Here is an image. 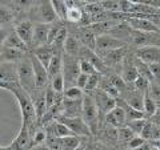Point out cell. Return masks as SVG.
<instances>
[{
	"label": "cell",
	"instance_id": "obj_1",
	"mask_svg": "<svg viewBox=\"0 0 160 150\" xmlns=\"http://www.w3.org/2000/svg\"><path fill=\"white\" fill-rule=\"evenodd\" d=\"M7 91L9 93H12V96L16 100V102L20 108V113H22V122L26 124L28 129L33 133L36 130V124L38 117H36V112H35V106H33V101L32 97L27 91L20 87L19 82H9Z\"/></svg>",
	"mask_w": 160,
	"mask_h": 150
},
{
	"label": "cell",
	"instance_id": "obj_2",
	"mask_svg": "<svg viewBox=\"0 0 160 150\" xmlns=\"http://www.w3.org/2000/svg\"><path fill=\"white\" fill-rule=\"evenodd\" d=\"M99 117H100L99 108L96 102H95L93 96L89 93H86L83 97V102H82V118L88 125L92 134H96L99 130V125H100Z\"/></svg>",
	"mask_w": 160,
	"mask_h": 150
},
{
	"label": "cell",
	"instance_id": "obj_3",
	"mask_svg": "<svg viewBox=\"0 0 160 150\" xmlns=\"http://www.w3.org/2000/svg\"><path fill=\"white\" fill-rule=\"evenodd\" d=\"M18 68V80L19 85L24 91H27L29 94H35L36 92V85H35V74H33V68L29 56H24L19 63H16Z\"/></svg>",
	"mask_w": 160,
	"mask_h": 150
},
{
	"label": "cell",
	"instance_id": "obj_4",
	"mask_svg": "<svg viewBox=\"0 0 160 150\" xmlns=\"http://www.w3.org/2000/svg\"><path fill=\"white\" fill-rule=\"evenodd\" d=\"M66 88L76 87V80L80 74V67H79V57L71 56V54L64 53L63 51V69H62Z\"/></svg>",
	"mask_w": 160,
	"mask_h": 150
},
{
	"label": "cell",
	"instance_id": "obj_5",
	"mask_svg": "<svg viewBox=\"0 0 160 150\" xmlns=\"http://www.w3.org/2000/svg\"><path fill=\"white\" fill-rule=\"evenodd\" d=\"M58 121L63 122L66 126L71 130L75 136L82 137V138H89L92 136V132L89 130L88 125L84 122V120L82 118V116L79 117H66V116H59Z\"/></svg>",
	"mask_w": 160,
	"mask_h": 150
},
{
	"label": "cell",
	"instance_id": "obj_6",
	"mask_svg": "<svg viewBox=\"0 0 160 150\" xmlns=\"http://www.w3.org/2000/svg\"><path fill=\"white\" fill-rule=\"evenodd\" d=\"M122 47H127V41L115 37L109 33H103V35H98L96 36V49L95 51L98 53L112 51V49L122 48Z\"/></svg>",
	"mask_w": 160,
	"mask_h": 150
},
{
	"label": "cell",
	"instance_id": "obj_7",
	"mask_svg": "<svg viewBox=\"0 0 160 150\" xmlns=\"http://www.w3.org/2000/svg\"><path fill=\"white\" fill-rule=\"evenodd\" d=\"M31 63H32V68H33V74H35V85H36L38 91H46V88L49 85V76H48V71L47 68L43 65L39 60L31 53Z\"/></svg>",
	"mask_w": 160,
	"mask_h": 150
},
{
	"label": "cell",
	"instance_id": "obj_8",
	"mask_svg": "<svg viewBox=\"0 0 160 150\" xmlns=\"http://www.w3.org/2000/svg\"><path fill=\"white\" fill-rule=\"evenodd\" d=\"M93 98H95V102H96L98 108H99V113L100 116H106L108 112H111L112 109L116 106V98L111 97L109 94H107L106 92H103L102 89H96L95 92L91 93Z\"/></svg>",
	"mask_w": 160,
	"mask_h": 150
},
{
	"label": "cell",
	"instance_id": "obj_9",
	"mask_svg": "<svg viewBox=\"0 0 160 150\" xmlns=\"http://www.w3.org/2000/svg\"><path fill=\"white\" fill-rule=\"evenodd\" d=\"M136 57L146 64H160V47L147 45L136 49Z\"/></svg>",
	"mask_w": 160,
	"mask_h": 150
},
{
	"label": "cell",
	"instance_id": "obj_10",
	"mask_svg": "<svg viewBox=\"0 0 160 150\" xmlns=\"http://www.w3.org/2000/svg\"><path fill=\"white\" fill-rule=\"evenodd\" d=\"M127 47H122V48H116L112 51H107V52H100L99 56L103 59V61L106 63V65L109 67H116V65H122L123 60L127 56Z\"/></svg>",
	"mask_w": 160,
	"mask_h": 150
},
{
	"label": "cell",
	"instance_id": "obj_11",
	"mask_svg": "<svg viewBox=\"0 0 160 150\" xmlns=\"http://www.w3.org/2000/svg\"><path fill=\"white\" fill-rule=\"evenodd\" d=\"M139 77V72L136 68V63H135V57H129L128 54L126 59L123 60L122 64V78L126 84H133L135 80Z\"/></svg>",
	"mask_w": 160,
	"mask_h": 150
},
{
	"label": "cell",
	"instance_id": "obj_12",
	"mask_svg": "<svg viewBox=\"0 0 160 150\" xmlns=\"http://www.w3.org/2000/svg\"><path fill=\"white\" fill-rule=\"evenodd\" d=\"M76 35H72L75 36L80 43H82L83 47H87L89 49H96V33L92 31L91 27H82L76 29Z\"/></svg>",
	"mask_w": 160,
	"mask_h": 150
},
{
	"label": "cell",
	"instance_id": "obj_13",
	"mask_svg": "<svg viewBox=\"0 0 160 150\" xmlns=\"http://www.w3.org/2000/svg\"><path fill=\"white\" fill-rule=\"evenodd\" d=\"M106 122L109 125V126L112 128H120V126H124V125L127 124V116H126V112H124V109L122 106H119L116 104V106H115L111 112H108L106 116Z\"/></svg>",
	"mask_w": 160,
	"mask_h": 150
},
{
	"label": "cell",
	"instance_id": "obj_14",
	"mask_svg": "<svg viewBox=\"0 0 160 150\" xmlns=\"http://www.w3.org/2000/svg\"><path fill=\"white\" fill-rule=\"evenodd\" d=\"M48 31L49 24L47 23H36L33 24V39H32V47H42L48 45Z\"/></svg>",
	"mask_w": 160,
	"mask_h": 150
},
{
	"label": "cell",
	"instance_id": "obj_15",
	"mask_svg": "<svg viewBox=\"0 0 160 150\" xmlns=\"http://www.w3.org/2000/svg\"><path fill=\"white\" fill-rule=\"evenodd\" d=\"M15 32L18 33V36L27 44L28 48L32 47V39H33V23L29 20L26 21H20L15 27Z\"/></svg>",
	"mask_w": 160,
	"mask_h": 150
},
{
	"label": "cell",
	"instance_id": "obj_16",
	"mask_svg": "<svg viewBox=\"0 0 160 150\" xmlns=\"http://www.w3.org/2000/svg\"><path fill=\"white\" fill-rule=\"evenodd\" d=\"M82 102L83 100H69L63 97L62 114L66 117H79L82 116Z\"/></svg>",
	"mask_w": 160,
	"mask_h": 150
},
{
	"label": "cell",
	"instance_id": "obj_17",
	"mask_svg": "<svg viewBox=\"0 0 160 150\" xmlns=\"http://www.w3.org/2000/svg\"><path fill=\"white\" fill-rule=\"evenodd\" d=\"M0 81H3V82H19L16 64L0 61Z\"/></svg>",
	"mask_w": 160,
	"mask_h": 150
},
{
	"label": "cell",
	"instance_id": "obj_18",
	"mask_svg": "<svg viewBox=\"0 0 160 150\" xmlns=\"http://www.w3.org/2000/svg\"><path fill=\"white\" fill-rule=\"evenodd\" d=\"M58 15L51 4V0H42L40 2V20L42 23L52 24L58 20Z\"/></svg>",
	"mask_w": 160,
	"mask_h": 150
},
{
	"label": "cell",
	"instance_id": "obj_19",
	"mask_svg": "<svg viewBox=\"0 0 160 150\" xmlns=\"http://www.w3.org/2000/svg\"><path fill=\"white\" fill-rule=\"evenodd\" d=\"M26 56V52L20 51L16 48H8V47H3V49L0 51V61L4 63H13L16 64Z\"/></svg>",
	"mask_w": 160,
	"mask_h": 150
},
{
	"label": "cell",
	"instance_id": "obj_20",
	"mask_svg": "<svg viewBox=\"0 0 160 150\" xmlns=\"http://www.w3.org/2000/svg\"><path fill=\"white\" fill-rule=\"evenodd\" d=\"M53 48L51 45H42V47H36L32 51V54L36 57L44 67L48 69V65L51 63V59L53 56Z\"/></svg>",
	"mask_w": 160,
	"mask_h": 150
},
{
	"label": "cell",
	"instance_id": "obj_21",
	"mask_svg": "<svg viewBox=\"0 0 160 150\" xmlns=\"http://www.w3.org/2000/svg\"><path fill=\"white\" fill-rule=\"evenodd\" d=\"M62 69H63V51H55L53 56L51 59V63H49L48 69H47L49 78L62 73Z\"/></svg>",
	"mask_w": 160,
	"mask_h": 150
},
{
	"label": "cell",
	"instance_id": "obj_22",
	"mask_svg": "<svg viewBox=\"0 0 160 150\" xmlns=\"http://www.w3.org/2000/svg\"><path fill=\"white\" fill-rule=\"evenodd\" d=\"M3 47H8V48H16V49H20V51H23V52H27L28 49H29V48L27 47V44L24 43L23 40L18 36V33L15 32V31L7 35L6 41H4Z\"/></svg>",
	"mask_w": 160,
	"mask_h": 150
},
{
	"label": "cell",
	"instance_id": "obj_23",
	"mask_svg": "<svg viewBox=\"0 0 160 150\" xmlns=\"http://www.w3.org/2000/svg\"><path fill=\"white\" fill-rule=\"evenodd\" d=\"M116 104L119 106H122L126 112V116H127V121H131V120H139V118H144L146 114H144L143 110H139V109L131 106L129 104H127L124 100H116Z\"/></svg>",
	"mask_w": 160,
	"mask_h": 150
},
{
	"label": "cell",
	"instance_id": "obj_24",
	"mask_svg": "<svg viewBox=\"0 0 160 150\" xmlns=\"http://www.w3.org/2000/svg\"><path fill=\"white\" fill-rule=\"evenodd\" d=\"M82 47H83L82 43H80L76 37L72 36V35H68L66 39V43H64V45H63V51L67 54L79 57V52H80V48Z\"/></svg>",
	"mask_w": 160,
	"mask_h": 150
},
{
	"label": "cell",
	"instance_id": "obj_25",
	"mask_svg": "<svg viewBox=\"0 0 160 150\" xmlns=\"http://www.w3.org/2000/svg\"><path fill=\"white\" fill-rule=\"evenodd\" d=\"M146 141L152 142L155 139H159L160 138V129L155 125L152 121H147L146 126H144L142 134H140Z\"/></svg>",
	"mask_w": 160,
	"mask_h": 150
},
{
	"label": "cell",
	"instance_id": "obj_26",
	"mask_svg": "<svg viewBox=\"0 0 160 150\" xmlns=\"http://www.w3.org/2000/svg\"><path fill=\"white\" fill-rule=\"evenodd\" d=\"M143 97H144V94L138 92L136 89L133 88L131 92H128L126 94V98H123V100L127 104L131 105V106L139 109V110H143Z\"/></svg>",
	"mask_w": 160,
	"mask_h": 150
},
{
	"label": "cell",
	"instance_id": "obj_27",
	"mask_svg": "<svg viewBox=\"0 0 160 150\" xmlns=\"http://www.w3.org/2000/svg\"><path fill=\"white\" fill-rule=\"evenodd\" d=\"M15 21V13L7 6H0V28L6 29Z\"/></svg>",
	"mask_w": 160,
	"mask_h": 150
},
{
	"label": "cell",
	"instance_id": "obj_28",
	"mask_svg": "<svg viewBox=\"0 0 160 150\" xmlns=\"http://www.w3.org/2000/svg\"><path fill=\"white\" fill-rule=\"evenodd\" d=\"M156 109H158L156 102L153 101L152 96L149 94V89H148V91L144 93V97H143V112L147 117H152L155 112H156Z\"/></svg>",
	"mask_w": 160,
	"mask_h": 150
},
{
	"label": "cell",
	"instance_id": "obj_29",
	"mask_svg": "<svg viewBox=\"0 0 160 150\" xmlns=\"http://www.w3.org/2000/svg\"><path fill=\"white\" fill-rule=\"evenodd\" d=\"M99 89H102L103 92H106L107 94H109L111 97L116 98V100H118V97L120 96V91H119L116 87H115V85H113L111 81H109L108 78H102V80H100Z\"/></svg>",
	"mask_w": 160,
	"mask_h": 150
},
{
	"label": "cell",
	"instance_id": "obj_30",
	"mask_svg": "<svg viewBox=\"0 0 160 150\" xmlns=\"http://www.w3.org/2000/svg\"><path fill=\"white\" fill-rule=\"evenodd\" d=\"M60 139H62L63 150H78L80 143H82V137H78V136H69Z\"/></svg>",
	"mask_w": 160,
	"mask_h": 150
},
{
	"label": "cell",
	"instance_id": "obj_31",
	"mask_svg": "<svg viewBox=\"0 0 160 150\" xmlns=\"http://www.w3.org/2000/svg\"><path fill=\"white\" fill-rule=\"evenodd\" d=\"M51 4L58 15V17L62 20H66L67 11H68V6H67L66 0H51Z\"/></svg>",
	"mask_w": 160,
	"mask_h": 150
},
{
	"label": "cell",
	"instance_id": "obj_32",
	"mask_svg": "<svg viewBox=\"0 0 160 150\" xmlns=\"http://www.w3.org/2000/svg\"><path fill=\"white\" fill-rule=\"evenodd\" d=\"M49 87H51L56 93H63L64 89H66V82H64L63 73H59L56 76L49 78Z\"/></svg>",
	"mask_w": 160,
	"mask_h": 150
},
{
	"label": "cell",
	"instance_id": "obj_33",
	"mask_svg": "<svg viewBox=\"0 0 160 150\" xmlns=\"http://www.w3.org/2000/svg\"><path fill=\"white\" fill-rule=\"evenodd\" d=\"M116 132H118V141L123 142V143H127L129 139H132L135 136H138V134H135L132 129H129L127 125L118 128Z\"/></svg>",
	"mask_w": 160,
	"mask_h": 150
},
{
	"label": "cell",
	"instance_id": "obj_34",
	"mask_svg": "<svg viewBox=\"0 0 160 150\" xmlns=\"http://www.w3.org/2000/svg\"><path fill=\"white\" fill-rule=\"evenodd\" d=\"M100 80H102V77H100V73H93V74H89V76H88L87 85H86V89H84V92L91 94L92 92L96 91V89H99Z\"/></svg>",
	"mask_w": 160,
	"mask_h": 150
},
{
	"label": "cell",
	"instance_id": "obj_35",
	"mask_svg": "<svg viewBox=\"0 0 160 150\" xmlns=\"http://www.w3.org/2000/svg\"><path fill=\"white\" fill-rule=\"evenodd\" d=\"M63 97L64 98H69V100H83L84 92L78 87H69V88L64 89Z\"/></svg>",
	"mask_w": 160,
	"mask_h": 150
},
{
	"label": "cell",
	"instance_id": "obj_36",
	"mask_svg": "<svg viewBox=\"0 0 160 150\" xmlns=\"http://www.w3.org/2000/svg\"><path fill=\"white\" fill-rule=\"evenodd\" d=\"M147 124V120L146 118H139V120H131V121H127V126L129 129H132L135 134H138V136H140L143 132L144 126H146Z\"/></svg>",
	"mask_w": 160,
	"mask_h": 150
},
{
	"label": "cell",
	"instance_id": "obj_37",
	"mask_svg": "<svg viewBox=\"0 0 160 150\" xmlns=\"http://www.w3.org/2000/svg\"><path fill=\"white\" fill-rule=\"evenodd\" d=\"M66 20H68V21H71V23H82V20H83L82 9L78 7H69L67 11Z\"/></svg>",
	"mask_w": 160,
	"mask_h": 150
},
{
	"label": "cell",
	"instance_id": "obj_38",
	"mask_svg": "<svg viewBox=\"0 0 160 150\" xmlns=\"http://www.w3.org/2000/svg\"><path fill=\"white\" fill-rule=\"evenodd\" d=\"M149 87H151V81H149L148 78H146V77L140 76V74H139V77L135 80V82H133V88L136 89L138 92L143 93V94L148 91Z\"/></svg>",
	"mask_w": 160,
	"mask_h": 150
},
{
	"label": "cell",
	"instance_id": "obj_39",
	"mask_svg": "<svg viewBox=\"0 0 160 150\" xmlns=\"http://www.w3.org/2000/svg\"><path fill=\"white\" fill-rule=\"evenodd\" d=\"M47 139V130L46 129H36L33 133H32V146L35 145H40V143H44Z\"/></svg>",
	"mask_w": 160,
	"mask_h": 150
},
{
	"label": "cell",
	"instance_id": "obj_40",
	"mask_svg": "<svg viewBox=\"0 0 160 150\" xmlns=\"http://www.w3.org/2000/svg\"><path fill=\"white\" fill-rule=\"evenodd\" d=\"M63 27V24H60V23H52V24H49V31H48V45H52V43L55 41V39H56L58 36V33L60 31V28Z\"/></svg>",
	"mask_w": 160,
	"mask_h": 150
},
{
	"label": "cell",
	"instance_id": "obj_41",
	"mask_svg": "<svg viewBox=\"0 0 160 150\" xmlns=\"http://www.w3.org/2000/svg\"><path fill=\"white\" fill-rule=\"evenodd\" d=\"M79 67H80V72L86 73V74H88V76L89 74H93V73H99L92 64L89 61H87V60H84V59H79Z\"/></svg>",
	"mask_w": 160,
	"mask_h": 150
},
{
	"label": "cell",
	"instance_id": "obj_42",
	"mask_svg": "<svg viewBox=\"0 0 160 150\" xmlns=\"http://www.w3.org/2000/svg\"><path fill=\"white\" fill-rule=\"evenodd\" d=\"M147 141L144 139L142 136H135L132 139H129V141L126 143V148L129 149V150H135V149H138L139 146H142V145H144Z\"/></svg>",
	"mask_w": 160,
	"mask_h": 150
},
{
	"label": "cell",
	"instance_id": "obj_43",
	"mask_svg": "<svg viewBox=\"0 0 160 150\" xmlns=\"http://www.w3.org/2000/svg\"><path fill=\"white\" fill-rule=\"evenodd\" d=\"M149 94L152 96L153 101L156 102V106L160 108V85L156 82H151V87H149Z\"/></svg>",
	"mask_w": 160,
	"mask_h": 150
},
{
	"label": "cell",
	"instance_id": "obj_44",
	"mask_svg": "<svg viewBox=\"0 0 160 150\" xmlns=\"http://www.w3.org/2000/svg\"><path fill=\"white\" fill-rule=\"evenodd\" d=\"M87 81H88V74L80 72L79 77H78V80H76V87L80 88V89H82V91L84 92V89H86V85H87Z\"/></svg>",
	"mask_w": 160,
	"mask_h": 150
},
{
	"label": "cell",
	"instance_id": "obj_45",
	"mask_svg": "<svg viewBox=\"0 0 160 150\" xmlns=\"http://www.w3.org/2000/svg\"><path fill=\"white\" fill-rule=\"evenodd\" d=\"M78 150H80V149H78ZM82 150H104L100 145H95V143H92V145H87V146H84Z\"/></svg>",
	"mask_w": 160,
	"mask_h": 150
},
{
	"label": "cell",
	"instance_id": "obj_46",
	"mask_svg": "<svg viewBox=\"0 0 160 150\" xmlns=\"http://www.w3.org/2000/svg\"><path fill=\"white\" fill-rule=\"evenodd\" d=\"M7 35H8V33L6 32V29H4V28H0V47H3L4 41H6Z\"/></svg>",
	"mask_w": 160,
	"mask_h": 150
},
{
	"label": "cell",
	"instance_id": "obj_47",
	"mask_svg": "<svg viewBox=\"0 0 160 150\" xmlns=\"http://www.w3.org/2000/svg\"><path fill=\"white\" fill-rule=\"evenodd\" d=\"M29 150H49V148L47 146V143H40V145H35V146H32Z\"/></svg>",
	"mask_w": 160,
	"mask_h": 150
},
{
	"label": "cell",
	"instance_id": "obj_48",
	"mask_svg": "<svg viewBox=\"0 0 160 150\" xmlns=\"http://www.w3.org/2000/svg\"><path fill=\"white\" fill-rule=\"evenodd\" d=\"M148 6H152L155 8L160 9V0H148Z\"/></svg>",
	"mask_w": 160,
	"mask_h": 150
},
{
	"label": "cell",
	"instance_id": "obj_49",
	"mask_svg": "<svg viewBox=\"0 0 160 150\" xmlns=\"http://www.w3.org/2000/svg\"><path fill=\"white\" fill-rule=\"evenodd\" d=\"M131 4H147L148 6V0H127Z\"/></svg>",
	"mask_w": 160,
	"mask_h": 150
},
{
	"label": "cell",
	"instance_id": "obj_50",
	"mask_svg": "<svg viewBox=\"0 0 160 150\" xmlns=\"http://www.w3.org/2000/svg\"><path fill=\"white\" fill-rule=\"evenodd\" d=\"M8 85H9V82H3V81H0V89H4V91H7V89H8Z\"/></svg>",
	"mask_w": 160,
	"mask_h": 150
},
{
	"label": "cell",
	"instance_id": "obj_51",
	"mask_svg": "<svg viewBox=\"0 0 160 150\" xmlns=\"http://www.w3.org/2000/svg\"><path fill=\"white\" fill-rule=\"evenodd\" d=\"M86 2H88L89 4H92V3H102V2H104V0H86Z\"/></svg>",
	"mask_w": 160,
	"mask_h": 150
},
{
	"label": "cell",
	"instance_id": "obj_52",
	"mask_svg": "<svg viewBox=\"0 0 160 150\" xmlns=\"http://www.w3.org/2000/svg\"><path fill=\"white\" fill-rule=\"evenodd\" d=\"M0 150H11V146H2V145H0Z\"/></svg>",
	"mask_w": 160,
	"mask_h": 150
},
{
	"label": "cell",
	"instance_id": "obj_53",
	"mask_svg": "<svg viewBox=\"0 0 160 150\" xmlns=\"http://www.w3.org/2000/svg\"><path fill=\"white\" fill-rule=\"evenodd\" d=\"M151 150H158V149L156 148H151Z\"/></svg>",
	"mask_w": 160,
	"mask_h": 150
}]
</instances>
